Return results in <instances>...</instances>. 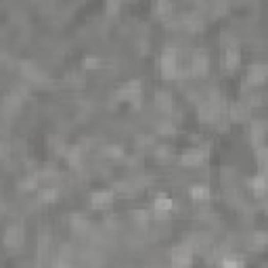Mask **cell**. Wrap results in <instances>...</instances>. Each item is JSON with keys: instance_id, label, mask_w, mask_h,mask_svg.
Returning <instances> with one entry per match:
<instances>
[{"instance_id": "52a82bcc", "label": "cell", "mask_w": 268, "mask_h": 268, "mask_svg": "<svg viewBox=\"0 0 268 268\" xmlns=\"http://www.w3.org/2000/svg\"><path fill=\"white\" fill-rule=\"evenodd\" d=\"M222 65L227 67V70H237V67L241 65V53L239 49L231 47L225 51V55H222Z\"/></svg>"}, {"instance_id": "9c48e42d", "label": "cell", "mask_w": 268, "mask_h": 268, "mask_svg": "<svg viewBox=\"0 0 268 268\" xmlns=\"http://www.w3.org/2000/svg\"><path fill=\"white\" fill-rule=\"evenodd\" d=\"M21 243H24V231L17 229V227H11L7 231V235H5V245H7V248H11V250H15V248H19Z\"/></svg>"}, {"instance_id": "9a60e30c", "label": "cell", "mask_w": 268, "mask_h": 268, "mask_svg": "<svg viewBox=\"0 0 268 268\" xmlns=\"http://www.w3.org/2000/svg\"><path fill=\"white\" fill-rule=\"evenodd\" d=\"M101 59L99 57H86L84 59V67H86V70H97V67H101Z\"/></svg>"}, {"instance_id": "6da1fadb", "label": "cell", "mask_w": 268, "mask_h": 268, "mask_svg": "<svg viewBox=\"0 0 268 268\" xmlns=\"http://www.w3.org/2000/svg\"><path fill=\"white\" fill-rule=\"evenodd\" d=\"M181 72V63H178V53L174 49H168L160 57V74L164 80H176Z\"/></svg>"}, {"instance_id": "4fadbf2b", "label": "cell", "mask_w": 268, "mask_h": 268, "mask_svg": "<svg viewBox=\"0 0 268 268\" xmlns=\"http://www.w3.org/2000/svg\"><path fill=\"white\" fill-rule=\"evenodd\" d=\"M250 185H252V189L256 191V195H264V189H266V178H264V174H258V176H254L252 181H250Z\"/></svg>"}, {"instance_id": "7a4b0ae2", "label": "cell", "mask_w": 268, "mask_h": 268, "mask_svg": "<svg viewBox=\"0 0 268 268\" xmlns=\"http://www.w3.org/2000/svg\"><path fill=\"white\" fill-rule=\"evenodd\" d=\"M116 99L141 105V99H143V84H141V80H130L124 86H120L116 91Z\"/></svg>"}, {"instance_id": "ffe728a7", "label": "cell", "mask_w": 268, "mask_h": 268, "mask_svg": "<svg viewBox=\"0 0 268 268\" xmlns=\"http://www.w3.org/2000/svg\"><path fill=\"white\" fill-rule=\"evenodd\" d=\"M254 243L258 245V248H262V245L266 243V233H262V231L256 233V235H254Z\"/></svg>"}, {"instance_id": "ac0fdd59", "label": "cell", "mask_w": 268, "mask_h": 268, "mask_svg": "<svg viewBox=\"0 0 268 268\" xmlns=\"http://www.w3.org/2000/svg\"><path fill=\"white\" fill-rule=\"evenodd\" d=\"M170 3H168V0H160V5H158V11H160V15H168L170 13Z\"/></svg>"}, {"instance_id": "8fae6325", "label": "cell", "mask_w": 268, "mask_h": 268, "mask_svg": "<svg viewBox=\"0 0 268 268\" xmlns=\"http://www.w3.org/2000/svg\"><path fill=\"white\" fill-rule=\"evenodd\" d=\"M155 105H158V109L162 114H170L172 111V95L168 91H158V95H155Z\"/></svg>"}, {"instance_id": "e0dca14e", "label": "cell", "mask_w": 268, "mask_h": 268, "mask_svg": "<svg viewBox=\"0 0 268 268\" xmlns=\"http://www.w3.org/2000/svg\"><path fill=\"white\" fill-rule=\"evenodd\" d=\"M118 9H120V0H107V13L109 15L118 13Z\"/></svg>"}, {"instance_id": "30bf717a", "label": "cell", "mask_w": 268, "mask_h": 268, "mask_svg": "<svg viewBox=\"0 0 268 268\" xmlns=\"http://www.w3.org/2000/svg\"><path fill=\"white\" fill-rule=\"evenodd\" d=\"M183 166L187 168H195V166H201V162H204V153H201V149H191L183 155Z\"/></svg>"}, {"instance_id": "ba28073f", "label": "cell", "mask_w": 268, "mask_h": 268, "mask_svg": "<svg viewBox=\"0 0 268 268\" xmlns=\"http://www.w3.org/2000/svg\"><path fill=\"white\" fill-rule=\"evenodd\" d=\"M264 80H266V65H262V63L252 65L248 72V82L252 86H258V84H264Z\"/></svg>"}, {"instance_id": "5b68a950", "label": "cell", "mask_w": 268, "mask_h": 268, "mask_svg": "<svg viewBox=\"0 0 268 268\" xmlns=\"http://www.w3.org/2000/svg\"><path fill=\"white\" fill-rule=\"evenodd\" d=\"M172 208H174V201L168 195H160V197H155V201H153V214L158 218L168 216L172 212Z\"/></svg>"}, {"instance_id": "3957f363", "label": "cell", "mask_w": 268, "mask_h": 268, "mask_svg": "<svg viewBox=\"0 0 268 268\" xmlns=\"http://www.w3.org/2000/svg\"><path fill=\"white\" fill-rule=\"evenodd\" d=\"M208 70H210V59H208V55H206L204 51L193 53L191 63H189V72H191V76L201 78V76H206V74H208Z\"/></svg>"}, {"instance_id": "8992f818", "label": "cell", "mask_w": 268, "mask_h": 268, "mask_svg": "<svg viewBox=\"0 0 268 268\" xmlns=\"http://www.w3.org/2000/svg\"><path fill=\"white\" fill-rule=\"evenodd\" d=\"M114 204V191H95L91 195V206L95 210H103Z\"/></svg>"}, {"instance_id": "2e32d148", "label": "cell", "mask_w": 268, "mask_h": 268, "mask_svg": "<svg viewBox=\"0 0 268 268\" xmlns=\"http://www.w3.org/2000/svg\"><path fill=\"white\" fill-rule=\"evenodd\" d=\"M243 262L237 258V256H227V258H222V266H241Z\"/></svg>"}, {"instance_id": "277c9868", "label": "cell", "mask_w": 268, "mask_h": 268, "mask_svg": "<svg viewBox=\"0 0 268 268\" xmlns=\"http://www.w3.org/2000/svg\"><path fill=\"white\" fill-rule=\"evenodd\" d=\"M172 264L174 266H191L193 264V252L189 245H181V248L172 250Z\"/></svg>"}, {"instance_id": "5bb4252c", "label": "cell", "mask_w": 268, "mask_h": 268, "mask_svg": "<svg viewBox=\"0 0 268 268\" xmlns=\"http://www.w3.org/2000/svg\"><path fill=\"white\" fill-rule=\"evenodd\" d=\"M42 204H53V201L57 199V189H53V187H47V189H42V193H40V197H38Z\"/></svg>"}, {"instance_id": "d6986e66", "label": "cell", "mask_w": 268, "mask_h": 268, "mask_svg": "<svg viewBox=\"0 0 268 268\" xmlns=\"http://www.w3.org/2000/svg\"><path fill=\"white\" fill-rule=\"evenodd\" d=\"M109 158H120L122 155V147H107V151H105Z\"/></svg>"}, {"instance_id": "7c38bea8", "label": "cell", "mask_w": 268, "mask_h": 268, "mask_svg": "<svg viewBox=\"0 0 268 268\" xmlns=\"http://www.w3.org/2000/svg\"><path fill=\"white\" fill-rule=\"evenodd\" d=\"M189 197L193 201H208L210 199V189L206 185H193L189 189Z\"/></svg>"}]
</instances>
